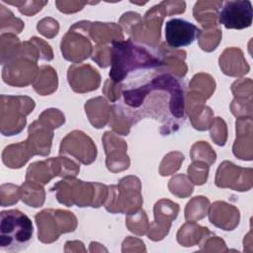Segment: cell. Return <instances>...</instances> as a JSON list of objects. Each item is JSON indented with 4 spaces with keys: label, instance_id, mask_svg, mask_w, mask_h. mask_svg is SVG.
I'll return each instance as SVG.
<instances>
[{
    "label": "cell",
    "instance_id": "5b68a950",
    "mask_svg": "<svg viewBox=\"0 0 253 253\" xmlns=\"http://www.w3.org/2000/svg\"><path fill=\"white\" fill-rule=\"evenodd\" d=\"M200 35L201 30L196 25L181 18H173L165 24V41L172 48L190 45Z\"/></svg>",
    "mask_w": 253,
    "mask_h": 253
},
{
    "label": "cell",
    "instance_id": "6da1fadb",
    "mask_svg": "<svg viewBox=\"0 0 253 253\" xmlns=\"http://www.w3.org/2000/svg\"><path fill=\"white\" fill-rule=\"evenodd\" d=\"M122 113L129 119L139 121L152 118L170 126H179L185 121L184 84L180 78L169 74L154 75L140 86L125 90Z\"/></svg>",
    "mask_w": 253,
    "mask_h": 253
},
{
    "label": "cell",
    "instance_id": "7a4b0ae2",
    "mask_svg": "<svg viewBox=\"0 0 253 253\" xmlns=\"http://www.w3.org/2000/svg\"><path fill=\"white\" fill-rule=\"evenodd\" d=\"M111 79L120 83L136 71H159L164 65L162 54L149 46L133 43L131 40L112 42Z\"/></svg>",
    "mask_w": 253,
    "mask_h": 253
},
{
    "label": "cell",
    "instance_id": "277c9868",
    "mask_svg": "<svg viewBox=\"0 0 253 253\" xmlns=\"http://www.w3.org/2000/svg\"><path fill=\"white\" fill-rule=\"evenodd\" d=\"M218 23L226 29H244L252 24L253 9L248 0L226 1L217 14Z\"/></svg>",
    "mask_w": 253,
    "mask_h": 253
},
{
    "label": "cell",
    "instance_id": "3957f363",
    "mask_svg": "<svg viewBox=\"0 0 253 253\" xmlns=\"http://www.w3.org/2000/svg\"><path fill=\"white\" fill-rule=\"evenodd\" d=\"M32 220L19 210L0 213V249L6 252L25 250L32 240Z\"/></svg>",
    "mask_w": 253,
    "mask_h": 253
}]
</instances>
